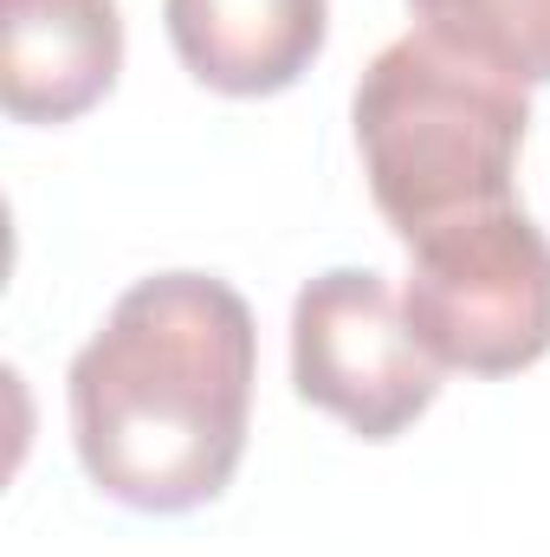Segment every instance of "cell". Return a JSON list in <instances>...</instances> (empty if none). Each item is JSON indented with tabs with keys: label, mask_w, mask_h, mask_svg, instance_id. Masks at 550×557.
Returning <instances> with one entry per match:
<instances>
[{
	"label": "cell",
	"mask_w": 550,
	"mask_h": 557,
	"mask_svg": "<svg viewBox=\"0 0 550 557\" xmlns=\"http://www.w3.org/2000/svg\"><path fill=\"white\" fill-rule=\"evenodd\" d=\"M260 324L214 273H149L65 370L85 480L130 512H195L227 493L253 428Z\"/></svg>",
	"instance_id": "1"
},
{
	"label": "cell",
	"mask_w": 550,
	"mask_h": 557,
	"mask_svg": "<svg viewBox=\"0 0 550 557\" xmlns=\"http://www.w3.org/2000/svg\"><path fill=\"white\" fill-rule=\"evenodd\" d=\"M350 124L370 195L396 240L409 247L460 214L512 201L532 98L518 78L414 26L363 65Z\"/></svg>",
	"instance_id": "2"
},
{
	"label": "cell",
	"mask_w": 550,
	"mask_h": 557,
	"mask_svg": "<svg viewBox=\"0 0 550 557\" xmlns=\"http://www.w3.org/2000/svg\"><path fill=\"white\" fill-rule=\"evenodd\" d=\"M402 318L440 370H532L550 357V234L518 201H499L409 240Z\"/></svg>",
	"instance_id": "3"
},
{
	"label": "cell",
	"mask_w": 550,
	"mask_h": 557,
	"mask_svg": "<svg viewBox=\"0 0 550 557\" xmlns=\"http://www.w3.org/2000/svg\"><path fill=\"white\" fill-rule=\"evenodd\" d=\"M291 389L357 441H396L434 409L440 363L370 267H330L291 298Z\"/></svg>",
	"instance_id": "4"
},
{
	"label": "cell",
	"mask_w": 550,
	"mask_h": 557,
	"mask_svg": "<svg viewBox=\"0 0 550 557\" xmlns=\"http://www.w3.org/2000/svg\"><path fill=\"white\" fill-rule=\"evenodd\" d=\"M124 72L117 0H0V111L13 124H72Z\"/></svg>",
	"instance_id": "5"
},
{
	"label": "cell",
	"mask_w": 550,
	"mask_h": 557,
	"mask_svg": "<svg viewBox=\"0 0 550 557\" xmlns=\"http://www.w3.org/2000/svg\"><path fill=\"white\" fill-rule=\"evenodd\" d=\"M182 72L221 98H273L311 72L330 0H162Z\"/></svg>",
	"instance_id": "6"
},
{
	"label": "cell",
	"mask_w": 550,
	"mask_h": 557,
	"mask_svg": "<svg viewBox=\"0 0 550 557\" xmlns=\"http://www.w3.org/2000/svg\"><path fill=\"white\" fill-rule=\"evenodd\" d=\"M421 33L518 78L550 85V0H409Z\"/></svg>",
	"instance_id": "7"
}]
</instances>
